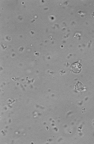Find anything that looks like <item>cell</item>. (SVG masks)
Here are the masks:
<instances>
[{
	"mask_svg": "<svg viewBox=\"0 0 94 144\" xmlns=\"http://www.w3.org/2000/svg\"><path fill=\"white\" fill-rule=\"evenodd\" d=\"M81 65L78 62L73 64L71 66L72 70L76 73H79L81 71Z\"/></svg>",
	"mask_w": 94,
	"mask_h": 144,
	"instance_id": "6da1fadb",
	"label": "cell"
}]
</instances>
